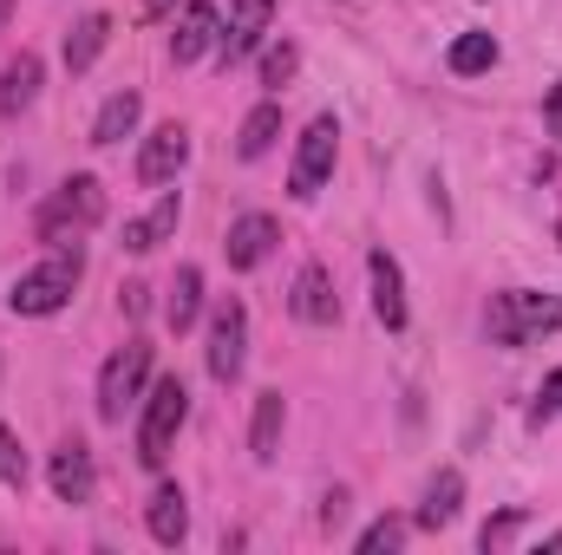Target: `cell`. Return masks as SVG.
Masks as SVG:
<instances>
[{"label":"cell","instance_id":"6da1fadb","mask_svg":"<svg viewBox=\"0 0 562 555\" xmlns=\"http://www.w3.org/2000/svg\"><path fill=\"white\" fill-rule=\"evenodd\" d=\"M99 223H105V183H99L92 170L66 177V183L33 209V236H40L46 249H72V242H86Z\"/></svg>","mask_w":562,"mask_h":555},{"label":"cell","instance_id":"7a4b0ae2","mask_svg":"<svg viewBox=\"0 0 562 555\" xmlns=\"http://www.w3.org/2000/svg\"><path fill=\"white\" fill-rule=\"evenodd\" d=\"M79 281H86V256H79V242H72V249H46L26 275H13L7 307H13L20 320H53L59 307H72Z\"/></svg>","mask_w":562,"mask_h":555},{"label":"cell","instance_id":"3957f363","mask_svg":"<svg viewBox=\"0 0 562 555\" xmlns=\"http://www.w3.org/2000/svg\"><path fill=\"white\" fill-rule=\"evenodd\" d=\"M484 333L497 347H537L543 333H562V294H537V287H497L484 307Z\"/></svg>","mask_w":562,"mask_h":555},{"label":"cell","instance_id":"277c9868","mask_svg":"<svg viewBox=\"0 0 562 555\" xmlns=\"http://www.w3.org/2000/svg\"><path fill=\"white\" fill-rule=\"evenodd\" d=\"M183 424H190V386L183 380H150V393L138 399V464L144 471L170 464Z\"/></svg>","mask_w":562,"mask_h":555},{"label":"cell","instance_id":"5b68a950","mask_svg":"<svg viewBox=\"0 0 562 555\" xmlns=\"http://www.w3.org/2000/svg\"><path fill=\"white\" fill-rule=\"evenodd\" d=\"M150 373H157V347H150L144 333H132V340L99 366V418H105V424H125V412L150 393Z\"/></svg>","mask_w":562,"mask_h":555},{"label":"cell","instance_id":"8992f818","mask_svg":"<svg viewBox=\"0 0 562 555\" xmlns=\"http://www.w3.org/2000/svg\"><path fill=\"white\" fill-rule=\"evenodd\" d=\"M334 157H340V118L321 112V118H307V132L294 138V157H288V196H294V203H314V196L327 190V177H334Z\"/></svg>","mask_w":562,"mask_h":555},{"label":"cell","instance_id":"52a82bcc","mask_svg":"<svg viewBox=\"0 0 562 555\" xmlns=\"http://www.w3.org/2000/svg\"><path fill=\"white\" fill-rule=\"evenodd\" d=\"M203 366H210L216 386H236L243 366H249V307H243L236 294L210 307V347H203Z\"/></svg>","mask_w":562,"mask_h":555},{"label":"cell","instance_id":"ba28073f","mask_svg":"<svg viewBox=\"0 0 562 555\" xmlns=\"http://www.w3.org/2000/svg\"><path fill=\"white\" fill-rule=\"evenodd\" d=\"M269 26H276V0H229V20H223V33H216V66L229 72V66H243L249 53H262Z\"/></svg>","mask_w":562,"mask_h":555},{"label":"cell","instance_id":"9c48e42d","mask_svg":"<svg viewBox=\"0 0 562 555\" xmlns=\"http://www.w3.org/2000/svg\"><path fill=\"white\" fill-rule=\"evenodd\" d=\"M46 484H53L59 503L86 510V503L99 497V457H92V444H86V438H66V444L46 457Z\"/></svg>","mask_w":562,"mask_h":555},{"label":"cell","instance_id":"30bf717a","mask_svg":"<svg viewBox=\"0 0 562 555\" xmlns=\"http://www.w3.org/2000/svg\"><path fill=\"white\" fill-rule=\"evenodd\" d=\"M367 287H373V320L386 333H406L413 327V301H406V269L393 249H367Z\"/></svg>","mask_w":562,"mask_h":555},{"label":"cell","instance_id":"8fae6325","mask_svg":"<svg viewBox=\"0 0 562 555\" xmlns=\"http://www.w3.org/2000/svg\"><path fill=\"white\" fill-rule=\"evenodd\" d=\"M190 163V125H157V132H144V144H138V183L144 190H170L177 183V170Z\"/></svg>","mask_w":562,"mask_h":555},{"label":"cell","instance_id":"7c38bea8","mask_svg":"<svg viewBox=\"0 0 562 555\" xmlns=\"http://www.w3.org/2000/svg\"><path fill=\"white\" fill-rule=\"evenodd\" d=\"M276 242H281V223L269 216V209H249V216H236V223H229L223 256H229V269H236V275H249V269H262V262L276 256Z\"/></svg>","mask_w":562,"mask_h":555},{"label":"cell","instance_id":"4fadbf2b","mask_svg":"<svg viewBox=\"0 0 562 555\" xmlns=\"http://www.w3.org/2000/svg\"><path fill=\"white\" fill-rule=\"evenodd\" d=\"M288 314L301 327H340V294H334V275L321 262H301V275L288 287Z\"/></svg>","mask_w":562,"mask_h":555},{"label":"cell","instance_id":"5bb4252c","mask_svg":"<svg viewBox=\"0 0 562 555\" xmlns=\"http://www.w3.org/2000/svg\"><path fill=\"white\" fill-rule=\"evenodd\" d=\"M216 33H223V13H216V0H183V13H177V33H170V59H177V66H196V59H210V53H216Z\"/></svg>","mask_w":562,"mask_h":555},{"label":"cell","instance_id":"9a60e30c","mask_svg":"<svg viewBox=\"0 0 562 555\" xmlns=\"http://www.w3.org/2000/svg\"><path fill=\"white\" fill-rule=\"evenodd\" d=\"M177 223H183V196H177V190H157V203L125 223L119 242H125V256H157V249L177 236Z\"/></svg>","mask_w":562,"mask_h":555},{"label":"cell","instance_id":"2e32d148","mask_svg":"<svg viewBox=\"0 0 562 555\" xmlns=\"http://www.w3.org/2000/svg\"><path fill=\"white\" fill-rule=\"evenodd\" d=\"M40 86H46V59L33 46H20L7 66H0V118H20L40 105Z\"/></svg>","mask_w":562,"mask_h":555},{"label":"cell","instance_id":"e0dca14e","mask_svg":"<svg viewBox=\"0 0 562 555\" xmlns=\"http://www.w3.org/2000/svg\"><path fill=\"white\" fill-rule=\"evenodd\" d=\"M458 510H464V471L445 464V471L425 477V497H419V510H413V530H451Z\"/></svg>","mask_w":562,"mask_h":555},{"label":"cell","instance_id":"ac0fdd59","mask_svg":"<svg viewBox=\"0 0 562 555\" xmlns=\"http://www.w3.org/2000/svg\"><path fill=\"white\" fill-rule=\"evenodd\" d=\"M144 530H150L157 550H183V536H190V497H183V484H157V490H150Z\"/></svg>","mask_w":562,"mask_h":555},{"label":"cell","instance_id":"d6986e66","mask_svg":"<svg viewBox=\"0 0 562 555\" xmlns=\"http://www.w3.org/2000/svg\"><path fill=\"white\" fill-rule=\"evenodd\" d=\"M138 125H144V92L138 86H125V92H112V99L99 105V118H92V144L112 150V144L138 138Z\"/></svg>","mask_w":562,"mask_h":555},{"label":"cell","instance_id":"ffe728a7","mask_svg":"<svg viewBox=\"0 0 562 555\" xmlns=\"http://www.w3.org/2000/svg\"><path fill=\"white\" fill-rule=\"evenodd\" d=\"M281 424H288V399H281V386L256 393V412H249V457H256V464H276L281 457Z\"/></svg>","mask_w":562,"mask_h":555},{"label":"cell","instance_id":"44dd1931","mask_svg":"<svg viewBox=\"0 0 562 555\" xmlns=\"http://www.w3.org/2000/svg\"><path fill=\"white\" fill-rule=\"evenodd\" d=\"M105 46H112V13H79V20H72V33H66V53H59V59H66V72L79 79V72H92V66H99V53H105Z\"/></svg>","mask_w":562,"mask_h":555},{"label":"cell","instance_id":"7402d4cb","mask_svg":"<svg viewBox=\"0 0 562 555\" xmlns=\"http://www.w3.org/2000/svg\"><path fill=\"white\" fill-rule=\"evenodd\" d=\"M276 138H281V99L269 92V99L249 105V118L236 125V157H243V163H262V157L276 150Z\"/></svg>","mask_w":562,"mask_h":555},{"label":"cell","instance_id":"603a6c76","mask_svg":"<svg viewBox=\"0 0 562 555\" xmlns=\"http://www.w3.org/2000/svg\"><path fill=\"white\" fill-rule=\"evenodd\" d=\"M164 320H170V333H190V327L203 320V269H196V262H183V269H177L170 301H164Z\"/></svg>","mask_w":562,"mask_h":555},{"label":"cell","instance_id":"cb8c5ba5","mask_svg":"<svg viewBox=\"0 0 562 555\" xmlns=\"http://www.w3.org/2000/svg\"><path fill=\"white\" fill-rule=\"evenodd\" d=\"M497 53H504V46H497V33H458V39H451V53H445V72H451V79H477V72H491V66H497Z\"/></svg>","mask_w":562,"mask_h":555},{"label":"cell","instance_id":"d4e9b609","mask_svg":"<svg viewBox=\"0 0 562 555\" xmlns=\"http://www.w3.org/2000/svg\"><path fill=\"white\" fill-rule=\"evenodd\" d=\"M406 536H413V523H406V517H373V523L353 536V550H360V555H393V550H406Z\"/></svg>","mask_w":562,"mask_h":555},{"label":"cell","instance_id":"484cf974","mask_svg":"<svg viewBox=\"0 0 562 555\" xmlns=\"http://www.w3.org/2000/svg\"><path fill=\"white\" fill-rule=\"evenodd\" d=\"M524 530H530V510H517V503H510V510H497V517L477 530V550H484V555H504L517 536H524Z\"/></svg>","mask_w":562,"mask_h":555},{"label":"cell","instance_id":"4316f807","mask_svg":"<svg viewBox=\"0 0 562 555\" xmlns=\"http://www.w3.org/2000/svg\"><path fill=\"white\" fill-rule=\"evenodd\" d=\"M294 72H301V46H294V39H276V46L262 53V86H269V92H281Z\"/></svg>","mask_w":562,"mask_h":555},{"label":"cell","instance_id":"83f0119b","mask_svg":"<svg viewBox=\"0 0 562 555\" xmlns=\"http://www.w3.org/2000/svg\"><path fill=\"white\" fill-rule=\"evenodd\" d=\"M562 418V366L543 373V386H537V399H530V431H543V424H557Z\"/></svg>","mask_w":562,"mask_h":555},{"label":"cell","instance_id":"f1b7e54d","mask_svg":"<svg viewBox=\"0 0 562 555\" xmlns=\"http://www.w3.org/2000/svg\"><path fill=\"white\" fill-rule=\"evenodd\" d=\"M0 484H7V490H20V484H26V444H20V431H13V424H0Z\"/></svg>","mask_w":562,"mask_h":555},{"label":"cell","instance_id":"f546056e","mask_svg":"<svg viewBox=\"0 0 562 555\" xmlns=\"http://www.w3.org/2000/svg\"><path fill=\"white\" fill-rule=\"evenodd\" d=\"M347 503H353L347 490H327V497H321V530H340V523H347Z\"/></svg>","mask_w":562,"mask_h":555},{"label":"cell","instance_id":"4dcf8cb0","mask_svg":"<svg viewBox=\"0 0 562 555\" xmlns=\"http://www.w3.org/2000/svg\"><path fill=\"white\" fill-rule=\"evenodd\" d=\"M119 307H125V320H144V307H150V287H144V281H125V287H119Z\"/></svg>","mask_w":562,"mask_h":555},{"label":"cell","instance_id":"1f68e13d","mask_svg":"<svg viewBox=\"0 0 562 555\" xmlns=\"http://www.w3.org/2000/svg\"><path fill=\"white\" fill-rule=\"evenodd\" d=\"M543 125H550V138H562V79L543 92Z\"/></svg>","mask_w":562,"mask_h":555},{"label":"cell","instance_id":"d6a6232c","mask_svg":"<svg viewBox=\"0 0 562 555\" xmlns=\"http://www.w3.org/2000/svg\"><path fill=\"white\" fill-rule=\"evenodd\" d=\"M177 7H183V0H144V20H170Z\"/></svg>","mask_w":562,"mask_h":555},{"label":"cell","instance_id":"836d02e7","mask_svg":"<svg viewBox=\"0 0 562 555\" xmlns=\"http://www.w3.org/2000/svg\"><path fill=\"white\" fill-rule=\"evenodd\" d=\"M7 20H13V0H0V33H7Z\"/></svg>","mask_w":562,"mask_h":555},{"label":"cell","instance_id":"e575fe53","mask_svg":"<svg viewBox=\"0 0 562 555\" xmlns=\"http://www.w3.org/2000/svg\"><path fill=\"white\" fill-rule=\"evenodd\" d=\"M557 242H562V223H557Z\"/></svg>","mask_w":562,"mask_h":555}]
</instances>
